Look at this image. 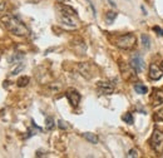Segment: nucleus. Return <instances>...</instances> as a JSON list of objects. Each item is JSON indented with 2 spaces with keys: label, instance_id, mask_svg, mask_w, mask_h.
I'll use <instances>...</instances> for the list:
<instances>
[{
  "label": "nucleus",
  "instance_id": "obj_1",
  "mask_svg": "<svg viewBox=\"0 0 163 158\" xmlns=\"http://www.w3.org/2000/svg\"><path fill=\"white\" fill-rule=\"evenodd\" d=\"M0 21H1V24L9 30L10 33H13L18 36H25L29 34V30L25 25H24V23L20 21L14 15L4 14V15L0 16Z\"/></svg>",
  "mask_w": 163,
  "mask_h": 158
},
{
  "label": "nucleus",
  "instance_id": "obj_2",
  "mask_svg": "<svg viewBox=\"0 0 163 158\" xmlns=\"http://www.w3.org/2000/svg\"><path fill=\"white\" fill-rule=\"evenodd\" d=\"M136 43H137V38L134 34H124V35H119L116 38V45L124 50L133 49Z\"/></svg>",
  "mask_w": 163,
  "mask_h": 158
},
{
  "label": "nucleus",
  "instance_id": "obj_3",
  "mask_svg": "<svg viewBox=\"0 0 163 158\" xmlns=\"http://www.w3.org/2000/svg\"><path fill=\"white\" fill-rule=\"evenodd\" d=\"M149 144L156 153H163V132L156 129L150 137Z\"/></svg>",
  "mask_w": 163,
  "mask_h": 158
},
{
  "label": "nucleus",
  "instance_id": "obj_4",
  "mask_svg": "<svg viewBox=\"0 0 163 158\" xmlns=\"http://www.w3.org/2000/svg\"><path fill=\"white\" fill-rule=\"evenodd\" d=\"M129 65L136 73H141L144 69V60L142 59V57L139 55V54H136V55L132 57Z\"/></svg>",
  "mask_w": 163,
  "mask_h": 158
},
{
  "label": "nucleus",
  "instance_id": "obj_5",
  "mask_svg": "<svg viewBox=\"0 0 163 158\" xmlns=\"http://www.w3.org/2000/svg\"><path fill=\"white\" fill-rule=\"evenodd\" d=\"M67 98H68L72 107H77L80 102V94L75 89H69V90H67Z\"/></svg>",
  "mask_w": 163,
  "mask_h": 158
},
{
  "label": "nucleus",
  "instance_id": "obj_6",
  "mask_svg": "<svg viewBox=\"0 0 163 158\" xmlns=\"http://www.w3.org/2000/svg\"><path fill=\"white\" fill-rule=\"evenodd\" d=\"M148 75L152 80H159L163 75V72L161 69V66H158L157 64H150L149 65V72H148Z\"/></svg>",
  "mask_w": 163,
  "mask_h": 158
},
{
  "label": "nucleus",
  "instance_id": "obj_7",
  "mask_svg": "<svg viewBox=\"0 0 163 158\" xmlns=\"http://www.w3.org/2000/svg\"><path fill=\"white\" fill-rule=\"evenodd\" d=\"M98 88H99V92L102 94H112L114 90L113 84H111L109 82H99Z\"/></svg>",
  "mask_w": 163,
  "mask_h": 158
},
{
  "label": "nucleus",
  "instance_id": "obj_8",
  "mask_svg": "<svg viewBox=\"0 0 163 158\" xmlns=\"http://www.w3.org/2000/svg\"><path fill=\"white\" fill-rule=\"evenodd\" d=\"M152 102H153V106H162L163 104V92L159 89H154L153 92V97H152Z\"/></svg>",
  "mask_w": 163,
  "mask_h": 158
},
{
  "label": "nucleus",
  "instance_id": "obj_9",
  "mask_svg": "<svg viewBox=\"0 0 163 158\" xmlns=\"http://www.w3.org/2000/svg\"><path fill=\"white\" fill-rule=\"evenodd\" d=\"M78 70H79V73L83 75V77H86L87 79H89L90 77V69H89V65L87 63H79L78 64Z\"/></svg>",
  "mask_w": 163,
  "mask_h": 158
},
{
  "label": "nucleus",
  "instance_id": "obj_10",
  "mask_svg": "<svg viewBox=\"0 0 163 158\" xmlns=\"http://www.w3.org/2000/svg\"><path fill=\"white\" fill-rule=\"evenodd\" d=\"M59 9L62 10V13L65 14V15H69V16H75L77 15V11L72 7H69V5H62Z\"/></svg>",
  "mask_w": 163,
  "mask_h": 158
},
{
  "label": "nucleus",
  "instance_id": "obj_11",
  "mask_svg": "<svg viewBox=\"0 0 163 158\" xmlns=\"http://www.w3.org/2000/svg\"><path fill=\"white\" fill-rule=\"evenodd\" d=\"M60 20H62V23H64V24H67V25H69V27H72V28H75V21L72 19V16H69V15H65V14H63L62 13V15H60Z\"/></svg>",
  "mask_w": 163,
  "mask_h": 158
},
{
  "label": "nucleus",
  "instance_id": "obj_12",
  "mask_svg": "<svg viewBox=\"0 0 163 158\" xmlns=\"http://www.w3.org/2000/svg\"><path fill=\"white\" fill-rule=\"evenodd\" d=\"M83 137L87 139L88 142H90V143H93V144H97L98 143V137H97V134H94V133H90V132H86L83 134Z\"/></svg>",
  "mask_w": 163,
  "mask_h": 158
},
{
  "label": "nucleus",
  "instance_id": "obj_13",
  "mask_svg": "<svg viewBox=\"0 0 163 158\" xmlns=\"http://www.w3.org/2000/svg\"><path fill=\"white\" fill-rule=\"evenodd\" d=\"M29 77H20L19 79H18V82H16V84H18V87H20V88H23V87H27L28 84H29Z\"/></svg>",
  "mask_w": 163,
  "mask_h": 158
},
{
  "label": "nucleus",
  "instance_id": "obj_14",
  "mask_svg": "<svg viewBox=\"0 0 163 158\" xmlns=\"http://www.w3.org/2000/svg\"><path fill=\"white\" fill-rule=\"evenodd\" d=\"M134 90L138 94H146L148 89L146 86H143V84H134Z\"/></svg>",
  "mask_w": 163,
  "mask_h": 158
},
{
  "label": "nucleus",
  "instance_id": "obj_15",
  "mask_svg": "<svg viewBox=\"0 0 163 158\" xmlns=\"http://www.w3.org/2000/svg\"><path fill=\"white\" fill-rule=\"evenodd\" d=\"M141 39H142V44H143V47L147 48V49H149V48H150V38H149V36L146 35V34H142Z\"/></svg>",
  "mask_w": 163,
  "mask_h": 158
},
{
  "label": "nucleus",
  "instance_id": "obj_16",
  "mask_svg": "<svg viewBox=\"0 0 163 158\" xmlns=\"http://www.w3.org/2000/svg\"><path fill=\"white\" fill-rule=\"evenodd\" d=\"M54 126H55V123H54V119L52 117H46L45 118V128L48 131H50L54 128Z\"/></svg>",
  "mask_w": 163,
  "mask_h": 158
},
{
  "label": "nucleus",
  "instance_id": "obj_17",
  "mask_svg": "<svg viewBox=\"0 0 163 158\" xmlns=\"http://www.w3.org/2000/svg\"><path fill=\"white\" fill-rule=\"evenodd\" d=\"M117 18V13H114V11H107V14H105V19L108 23H113L114 19Z\"/></svg>",
  "mask_w": 163,
  "mask_h": 158
},
{
  "label": "nucleus",
  "instance_id": "obj_18",
  "mask_svg": "<svg viewBox=\"0 0 163 158\" xmlns=\"http://www.w3.org/2000/svg\"><path fill=\"white\" fill-rule=\"evenodd\" d=\"M24 68H25V65H24L23 63H19L15 69H13V70H11V73H10V74H11V75H16L18 73H20V72H21Z\"/></svg>",
  "mask_w": 163,
  "mask_h": 158
},
{
  "label": "nucleus",
  "instance_id": "obj_19",
  "mask_svg": "<svg viewBox=\"0 0 163 158\" xmlns=\"http://www.w3.org/2000/svg\"><path fill=\"white\" fill-rule=\"evenodd\" d=\"M122 119L124 120L125 123H128V124H133V117H132V114L131 113H125L123 117H122Z\"/></svg>",
  "mask_w": 163,
  "mask_h": 158
},
{
  "label": "nucleus",
  "instance_id": "obj_20",
  "mask_svg": "<svg viewBox=\"0 0 163 158\" xmlns=\"http://www.w3.org/2000/svg\"><path fill=\"white\" fill-rule=\"evenodd\" d=\"M127 157H129V158H136L138 157V151L137 149H131L128 152V154H127Z\"/></svg>",
  "mask_w": 163,
  "mask_h": 158
},
{
  "label": "nucleus",
  "instance_id": "obj_21",
  "mask_svg": "<svg viewBox=\"0 0 163 158\" xmlns=\"http://www.w3.org/2000/svg\"><path fill=\"white\" fill-rule=\"evenodd\" d=\"M58 127H59L60 129H67V128H68V124L65 123L64 120H62V119H60L59 122H58Z\"/></svg>",
  "mask_w": 163,
  "mask_h": 158
},
{
  "label": "nucleus",
  "instance_id": "obj_22",
  "mask_svg": "<svg viewBox=\"0 0 163 158\" xmlns=\"http://www.w3.org/2000/svg\"><path fill=\"white\" fill-rule=\"evenodd\" d=\"M23 58V54H19V55H14V57H11L10 59H9V62L11 63L14 60V62H16V60H19V59H21Z\"/></svg>",
  "mask_w": 163,
  "mask_h": 158
},
{
  "label": "nucleus",
  "instance_id": "obj_23",
  "mask_svg": "<svg viewBox=\"0 0 163 158\" xmlns=\"http://www.w3.org/2000/svg\"><path fill=\"white\" fill-rule=\"evenodd\" d=\"M156 118L158 119V120H163V109H161V111L157 113V115H156Z\"/></svg>",
  "mask_w": 163,
  "mask_h": 158
},
{
  "label": "nucleus",
  "instance_id": "obj_24",
  "mask_svg": "<svg viewBox=\"0 0 163 158\" xmlns=\"http://www.w3.org/2000/svg\"><path fill=\"white\" fill-rule=\"evenodd\" d=\"M153 30H154V32H156V33H158V34H161V30H162V29H161L159 27H154V28H153Z\"/></svg>",
  "mask_w": 163,
  "mask_h": 158
},
{
  "label": "nucleus",
  "instance_id": "obj_25",
  "mask_svg": "<svg viewBox=\"0 0 163 158\" xmlns=\"http://www.w3.org/2000/svg\"><path fill=\"white\" fill-rule=\"evenodd\" d=\"M108 3H109V4L112 5V7H113V8H116V7H117V4H116V3H114V1H113V0H108Z\"/></svg>",
  "mask_w": 163,
  "mask_h": 158
},
{
  "label": "nucleus",
  "instance_id": "obj_26",
  "mask_svg": "<svg viewBox=\"0 0 163 158\" xmlns=\"http://www.w3.org/2000/svg\"><path fill=\"white\" fill-rule=\"evenodd\" d=\"M159 66H161V69H162V72H163V62L161 63V65H159Z\"/></svg>",
  "mask_w": 163,
  "mask_h": 158
}]
</instances>
